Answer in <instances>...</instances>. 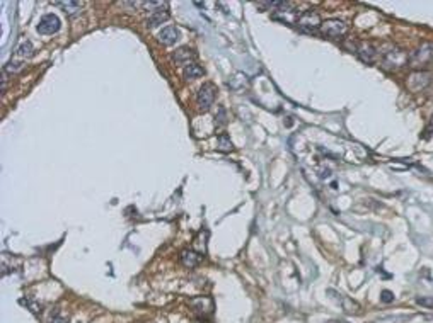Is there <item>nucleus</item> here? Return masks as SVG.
<instances>
[{
	"label": "nucleus",
	"instance_id": "nucleus-1",
	"mask_svg": "<svg viewBox=\"0 0 433 323\" xmlns=\"http://www.w3.org/2000/svg\"><path fill=\"white\" fill-rule=\"evenodd\" d=\"M297 26L300 27L304 32H309V34H314L321 29L323 26V21H321V16L316 9H307L299 16L297 19Z\"/></svg>",
	"mask_w": 433,
	"mask_h": 323
},
{
	"label": "nucleus",
	"instance_id": "nucleus-2",
	"mask_svg": "<svg viewBox=\"0 0 433 323\" xmlns=\"http://www.w3.org/2000/svg\"><path fill=\"white\" fill-rule=\"evenodd\" d=\"M408 63H409V55L406 53V51L399 50V48H394V50H390V51H387V53L384 55L380 67H382L384 70L392 72V70L403 68L404 65H408Z\"/></svg>",
	"mask_w": 433,
	"mask_h": 323
},
{
	"label": "nucleus",
	"instance_id": "nucleus-3",
	"mask_svg": "<svg viewBox=\"0 0 433 323\" xmlns=\"http://www.w3.org/2000/svg\"><path fill=\"white\" fill-rule=\"evenodd\" d=\"M433 63V43H425L421 44L418 50H414L409 55V65L414 68L423 67V65Z\"/></svg>",
	"mask_w": 433,
	"mask_h": 323
},
{
	"label": "nucleus",
	"instance_id": "nucleus-4",
	"mask_svg": "<svg viewBox=\"0 0 433 323\" xmlns=\"http://www.w3.org/2000/svg\"><path fill=\"white\" fill-rule=\"evenodd\" d=\"M321 32L328 37L338 39V37H341L348 32V24L344 21H341V19H328V21H323Z\"/></svg>",
	"mask_w": 433,
	"mask_h": 323
},
{
	"label": "nucleus",
	"instance_id": "nucleus-5",
	"mask_svg": "<svg viewBox=\"0 0 433 323\" xmlns=\"http://www.w3.org/2000/svg\"><path fill=\"white\" fill-rule=\"evenodd\" d=\"M433 75L430 72H423V70H418V72H413L408 77L406 85L411 92H421L431 83Z\"/></svg>",
	"mask_w": 433,
	"mask_h": 323
},
{
	"label": "nucleus",
	"instance_id": "nucleus-6",
	"mask_svg": "<svg viewBox=\"0 0 433 323\" xmlns=\"http://www.w3.org/2000/svg\"><path fill=\"white\" fill-rule=\"evenodd\" d=\"M351 53H357L358 58L365 63H374L377 58V51L370 43H358V41H353V46L350 48Z\"/></svg>",
	"mask_w": 433,
	"mask_h": 323
},
{
	"label": "nucleus",
	"instance_id": "nucleus-7",
	"mask_svg": "<svg viewBox=\"0 0 433 323\" xmlns=\"http://www.w3.org/2000/svg\"><path fill=\"white\" fill-rule=\"evenodd\" d=\"M215 92H217V88L213 83H205V85L200 87L198 96H196L198 106L202 107V109H210V106L213 104V101H215Z\"/></svg>",
	"mask_w": 433,
	"mask_h": 323
},
{
	"label": "nucleus",
	"instance_id": "nucleus-8",
	"mask_svg": "<svg viewBox=\"0 0 433 323\" xmlns=\"http://www.w3.org/2000/svg\"><path fill=\"white\" fill-rule=\"evenodd\" d=\"M189 306H191L193 311L198 313V315L208 316L213 313V299L208 296H198V298L189 299Z\"/></svg>",
	"mask_w": 433,
	"mask_h": 323
},
{
	"label": "nucleus",
	"instance_id": "nucleus-9",
	"mask_svg": "<svg viewBox=\"0 0 433 323\" xmlns=\"http://www.w3.org/2000/svg\"><path fill=\"white\" fill-rule=\"evenodd\" d=\"M60 19L55 14H46L38 24V32L41 34H55L60 29Z\"/></svg>",
	"mask_w": 433,
	"mask_h": 323
},
{
	"label": "nucleus",
	"instance_id": "nucleus-10",
	"mask_svg": "<svg viewBox=\"0 0 433 323\" xmlns=\"http://www.w3.org/2000/svg\"><path fill=\"white\" fill-rule=\"evenodd\" d=\"M171 58L176 65H186V67H188L189 62L196 58V53H194L191 48H188V46H183V48L176 50L174 53L171 55Z\"/></svg>",
	"mask_w": 433,
	"mask_h": 323
},
{
	"label": "nucleus",
	"instance_id": "nucleus-11",
	"mask_svg": "<svg viewBox=\"0 0 433 323\" xmlns=\"http://www.w3.org/2000/svg\"><path fill=\"white\" fill-rule=\"evenodd\" d=\"M179 259H181V264H183L184 267H189V269H193V267H196V265L200 264V262H202V259H203V257L200 255L198 252H194V250H189V249H186V250H183V252H181Z\"/></svg>",
	"mask_w": 433,
	"mask_h": 323
},
{
	"label": "nucleus",
	"instance_id": "nucleus-12",
	"mask_svg": "<svg viewBox=\"0 0 433 323\" xmlns=\"http://www.w3.org/2000/svg\"><path fill=\"white\" fill-rule=\"evenodd\" d=\"M178 39H179V31L176 29L174 26H167V27H164V29L159 32V41L162 44H166V46L174 44Z\"/></svg>",
	"mask_w": 433,
	"mask_h": 323
},
{
	"label": "nucleus",
	"instance_id": "nucleus-13",
	"mask_svg": "<svg viewBox=\"0 0 433 323\" xmlns=\"http://www.w3.org/2000/svg\"><path fill=\"white\" fill-rule=\"evenodd\" d=\"M169 19V12L166 9H155L150 16H148V21H147V26L148 27H157L161 26L162 22H166Z\"/></svg>",
	"mask_w": 433,
	"mask_h": 323
},
{
	"label": "nucleus",
	"instance_id": "nucleus-14",
	"mask_svg": "<svg viewBox=\"0 0 433 323\" xmlns=\"http://www.w3.org/2000/svg\"><path fill=\"white\" fill-rule=\"evenodd\" d=\"M203 73H205V70L200 67V65H196V63H189L188 67L184 68V72H183L184 78H188V80H193V78L203 77Z\"/></svg>",
	"mask_w": 433,
	"mask_h": 323
},
{
	"label": "nucleus",
	"instance_id": "nucleus-15",
	"mask_svg": "<svg viewBox=\"0 0 433 323\" xmlns=\"http://www.w3.org/2000/svg\"><path fill=\"white\" fill-rule=\"evenodd\" d=\"M55 6L62 7L68 16H77L81 12V4L78 2H70V0L68 2H55Z\"/></svg>",
	"mask_w": 433,
	"mask_h": 323
},
{
	"label": "nucleus",
	"instance_id": "nucleus-16",
	"mask_svg": "<svg viewBox=\"0 0 433 323\" xmlns=\"http://www.w3.org/2000/svg\"><path fill=\"white\" fill-rule=\"evenodd\" d=\"M16 55L21 56V58H29V56L34 55V48H32V44L29 43V41H24V43H21L19 46H17Z\"/></svg>",
	"mask_w": 433,
	"mask_h": 323
},
{
	"label": "nucleus",
	"instance_id": "nucleus-17",
	"mask_svg": "<svg viewBox=\"0 0 433 323\" xmlns=\"http://www.w3.org/2000/svg\"><path fill=\"white\" fill-rule=\"evenodd\" d=\"M217 148L220 150V152H230L234 147H232V142L227 134H220V136L217 138Z\"/></svg>",
	"mask_w": 433,
	"mask_h": 323
},
{
	"label": "nucleus",
	"instance_id": "nucleus-18",
	"mask_svg": "<svg viewBox=\"0 0 433 323\" xmlns=\"http://www.w3.org/2000/svg\"><path fill=\"white\" fill-rule=\"evenodd\" d=\"M21 303L29 308V310L34 313V315H40V313H41V308H43V306L40 305V303L32 301V299H21Z\"/></svg>",
	"mask_w": 433,
	"mask_h": 323
},
{
	"label": "nucleus",
	"instance_id": "nucleus-19",
	"mask_svg": "<svg viewBox=\"0 0 433 323\" xmlns=\"http://www.w3.org/2000/svg\"><path fill=\"white\" fill-rule=\"evenodd\" d=\"M22 70V63L21 62H9L7 67H6V72L9 73H17Z\"/></svg>",
	"mask_w": 433,
	"mask_h": 323
},
{
	"label": "nucleus",
	"instance_id": "nucleus-20",
	"mask_svg": "<svg viewBox=\"0 0 433 323\" xmlns=\"http://www.w3.org/2000/svg\"><path fill=\"white\" fill-rule=\"evenodd\" d=\"M394 298H396L394 293L387 291V289H384V291L380 293V301H382V303H392Z\"/></svg>",
	"mask_w": 433,
	"mask_h": 323
},
{
	"label": "nucleus",
	"instance_id": "nucleus-21",
	"mask_svg": "<svg viewBox=\"0 0 433 323\" xmlns=\"http://www.w3.org/2000/svg\"><path fill=\"white\" fill-rule=\"evenodd\" d=\"M416 303L421 306H426V308H433V298H428V296H421V298H416Z\"/></svg>",
	"mask_w": 433,
	"mask_h": 323
},
{
	"label": "nucleus",
	"instance_id": "nucleus-22",
	"mask_svg": "<svg viewBox=\"0 0 433 323\" xmlns=\"http://www.w3.org/2000/svg\"><path fill=\"white\" fill-rule=\"evenodd\" d=\"M433 134V116H431V119H430V123H428V126L425 128V134H423V138L425 140H428Z\"/></svg>",
	"mask_w": 433,
	"mask_h": 323
},
{
	"label": "nucleus",
	"instance_id": "nucleus-23",
	"mask_svg": "<svg viewBox=\"0 0 433 323\" xmlns=\"http://www.w3.org/2000/svg\"><path fill=\"white\" fill-rule=\"evenodd\" d=\"M50 323H68V320L65 316H62V315H55V316H51Z\"/></svg>",
	"mask_w": 433,
	"mask_h": 323
},
{
	"label": "nucleus",
	"instance_id": "nucleus-24",
	"mask_svg": "<svg viewBox=\"0 0 433 323\" xmlns=\"http://www.w3.org/2000/svg\"><path fill=\"white\" fill-rule=\"evenodd\" d=\"M331 323H348V321H331Z\"/></svg>",
	"mask_w": 433,
	"mask_h": 323
}]
</instances>
